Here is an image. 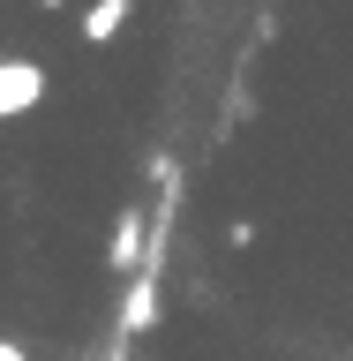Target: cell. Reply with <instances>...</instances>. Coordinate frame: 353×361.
Here are the masks:
<instances>
[{
	"label": "cell",
	"mask_w": 353,
	"mask_h": 361,
	"mask_svg": "<svg viewBox=\"0 0 353 361\" xmlns=\"http://www.w3.org/2000/svg\"><path fill=\"white\" fill-rule=\"evenodd\" d=\"M45 98V68L23 61V53H8L0 61V121H16V113H30Z\"/></svg>",
	"instance_id": "obj_1"
},
{
	"label": "cell",
	"mask_w": 353,
	"mask_h": 361,
	"mask_svg": "<svg viewBox=\"0 0 353 361\" xmlns=\"http://www.w3.org/2000/svg\"><path fill=\"white\" fill-rule=\"evenodd\" d=\"M106 264H113V271H128V279L151 264V248H143V211H135V203L113 219V248H106Z\"/></svg>",
	"instance_id": "obj_3"
},
{
	"label": "cell",
	"mask_w": 353,
	"mask_h": 361,
	"mask_svg": "<svg viewBox=\"0 0 353 361\" xmlns=\"http://www.w3.org/2000/svg\"><path fill=\"white\" fill-rule=\"evenodd\" d=\"M158 316H166V309H158V271H135L128 293H120V316H113V331H120V338H143Z\"/></svg>",
	"instance_id": "obj_2"
},
{
	"label": "cell",
	"mask_w": 353,
	"mask_h": 361,
	"mask_svg": "<svg viewBox=\"0 0 353 361\" xmlns=\"http://www.w3.org/2000/svg\"><path fill=\"white\" fill-rule=\"evenodd\" d=\"M128 16H135V0H90L83 8V45H113L128 30Z\"/></svg>",
	"instance_id": "obj_4"
},
{
	"label": "cell",
	"mask_w": 353,
	"mask_h": 361,
	"mask_svg": "<svg viewBox=\"0 0 353 361\" xmlns=\"http://www.w3.org/2000/svg\"><path fill=\"white\" fill-rule=\"evenodd\" d=\"M38 8H68V0H38Z\"/></svg>",
	"instance_id": "obj_6"
},
{
	"label": "cell",
	"mask_w": 353,
	"mask_h": 361,
	"mask_svg": "<svg viewBox=\"0 0 353 361\" xmlns=\"http://www.w3.org/2000/svg\"><path fill=\"white\" fill-rule=\"evenodd\" d=\"M0 361H23V346H8V338H0Z\"/></svg>",
	"instance_id": "obj_5"
}]
</instances>
